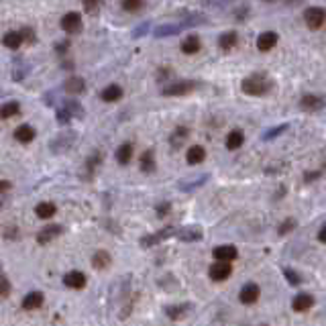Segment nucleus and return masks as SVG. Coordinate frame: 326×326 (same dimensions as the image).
Masks as SVG:
<instances>
[{
  "instance_id": "f8f14e48",
  "label": "nucleus",
  "mask_w": 326,
  "mask_h": 326,
  "mask_svg": "<svg viewBox=\"0 0 326 326\" xmlns=\"http://www.w3.org/2000/svg\"><path fill=\"white\" fill-rule=\"evenodd\" d=\"M63 284H65V288L82 290V288H86V275L82 271H70L68 275L63 277Z\"/></svg>"
},
{
  "instance_id": "a19ab883",
  "label": "nucleus",
  "mask_w": 326,
  "mask_h": 326,
  "mask_svg": "<svg viewBox=\"0 0 326 326\" xmlns=\"http://www.w3.org/2000/svg\"><path fill=\"white\" fill-rule=\"evenodd\" d=\"M169 210H171L169 202H163V204H159V206H157V216H159V218H163V216H167V214H169Z\"/></svg>"
},
{
  "instance_id": "58836bf2",
  "label": "nucleus",
  "mask_w": 326,
  "mask_h": 326,
  "mask_svg": "<svg viewBox=\"0 0 326 326\" xmlns=\"http://www.w3.org/2000/svg\"><path fill=\"white\" fill-rule=\"evenodd\" d=\"M20 35H23L25 43H35V33H33L31 27H23V29H20Z\"/></svg>"
},
{
  "instance_id": "a878e982",
  "label": "nucleus",
  "mask_w": 326,
  "mask_h": 326,
  "mask_svg": "<svg viewBox=\"0 0 326 326\" xmlns=\"http://www.w3.org/2000/svg\"><path fill=\"white\" fill-rule=\"evenodd\" d=\"M130 159H133V145H130V143H122L116 149V161L120 165H126Z\"/></svg>"
},
{
  "instance_id": "cd10ccee",
  "label": "nucleus",
  "mask_w": 326,
  "mask_h": 326,
  "mask_svg": "<svg viewBox=\"0 0 326 326\" xmlns=\"http://www.w3.org/2000/svg\"><path fill=\"white\" fill-rule=\"evenodd\" d=\"M188 312H190V304H180V306H169V308H165V314H167L171 320H182Z\"/></svg>"
},
{
  "instance_id": "7c9ffc66",
  "label": "nucleus",
  "mask_w": 326,
  "mask_h": 326,
  "mask_svg": "<svg viewBox=\"0 0 326 326\" xmlns=\"http://www.w3.org/2000/svg\"><path fill=\"white\" fill-rule=\"evenodd\" d=\"M188 133H190V130H188L186 126H178L176 133L171 135V145H173V147H180V145L184 143V139L188 137Z\"/></svg>"
},
{
  "instance_id": "b1692460",
  "label": "nucleus",
  "mask_w": 326,
  "mask_h": 326,
  "mask_svg": "<svg viewBox=\"0 0 326 326\" xmlns=\"http://www.w3.org/2000/svg\"><path fill=\"white\" fill-rule=\"evenodd\" d=\"M84 88H86V82L80 76H72L68 82H65V92H70V94H82Z\"/></svg>"
},
{
  "instance_id": "37998d69",
  "label": "nucleus",
  "mask_w": 326,
  "mask_h": 326,
  "mask_svg": "<svg viewBox=\"0 0 326 326\" xmlns=\"http://www.w3.org/2000/svg\"><path fill=\"white\" fill-rule=\"evenodd\" d=\"M68 47H70V39H68V41H63V43H59V45H57V51L63 55L65 51H68Z\"/></svg>"
},
{
  "instance_id": "f03ea898",
  "label": "nucleus",
  "mask_w": 326,
  "mask_h": 326,
  "mask_svg": "<svg viewBox=\"0 0 326 326\" xmlns=\"http://www.w3.org/2000/svg\"><path fill=\"white\" fill-rule=\"evenodd\" d=\"M304 20H306V25L312 31H318L326 20V10L320 8V6H308L306 10H304Z\"/></svg>"
},
{
  "instance_id": "aec40b11",
  "label": "nucleus",
  "mask_w": 326,
  "mask_h": 326,
  "mask_svg": "<svg viewBox=\"0 0 326 326\" xmlns=\"http://www.w3.org/2000/svg\"><path fill=\"white\" fill-rule=\"evenodd\" d=\"M57 212V206L53 204V202H41V204H37V208H35V214L39 216L41 220H49V218H53V214Z\"/></svg>"
},
{
  "instance_id": "39448f33",
  "label": "nucleus",
  "mask_w": 326,
  "mask_h": 326,
  "mask_svg": "<svg viewBox=\"0 0 326 326\" xmlns=\"http://www.w3.org/2000/svg\"><path fill=\"white\" fill-rule=\"evenodd\" d=\"M61 29L68 33V35H76L82 31V16L80 12H68V14H63L61 18Z\"/></svg>"
},
{
  "instance_id": "72a5a7b5",
  "label": "nucleus",
  "mask_w": 326,
  "mask_h": 326,
  "mask_svg": "<svg viewBox=\"0 0 326 326\" xmlns=\"http://www.w3.org/2000/svg\"><path fill=\"white\" fill-rule=\"evenodd\" d=\"M296 228V220L294 218H288V220H284L279 224V228H277V232L281 234V236H286V234H290L292 230Z\"/></svg>"
},
{
  "instance_id": "2eb2a0df",
  "label": "nucleus",
  "mask_w": 326,
  "mask_h": 326,
  "mask_svg": "<svg viewBox=\"0 0 326 326\" xmlns=\"http://www.w3.org/2000/svg\"><path fill=\"white\" fill-rule=\"evenodd\" d=\"M110 263H112V257H110V253H108V251H96L94 257H92V265L98 271L108 269V267H110Z\"/></svg>"
},
{
  "instance_id": "412c9836",
  "label": "nucleus",
  "mask_w": 326,
  "mask_h": 326,
  "mask_svg": "<svg viewBox=\"0 0 326 326\" xmlns=\"http://www.w3.org/2000/svg\"><path fill=\"white\" fill-rule=\"evenodd\" d=\"M2 43H4V47H8V49H18L25 41H23V35H20V31H8V33H4Z\"/></svg>"
},
{
  "instance_id": "ea45409f",
  "label": "nucleus",
  "mask_w": 326,
  "mask_h": 326,
  "mask_svg": "<svg viewBox=\"0 0 326 326\" xmlns=\"http://www.w3.org/2000/svg\"><path fill=\"white\" fill-rule=\"evenodd\" d=\"M10 292V281L6 277H0V298L6 296Z\"/></svg>"
},
{
  "instance_id": "ddd939ff",
  "label": "nucleus",
  "mask_w": 326,
  "mask_h": 326,
  "mask_svg": "<svg viewBox=\"0 0 326 326\" xmlns=\"http://www.w3.org/2000/svg\"><path fill=\"white\" fill-rule=\"evenodd\" d=\"M204 159H206V149H204L202 145H192V147L188 149L186 161H188L190 165H198V163H202Z\"/></svg>"
},
{
  "instance_id": "a211bd4d",
  "label": "nucleus",
  "mask_w": 326,
  "mask_h": 326,
  "mask_svg": "<svg viewBox=\"0 0 326 326\" xmlns=\"http://www.w3.org/2000/svg\"><path fill=\"white\" fill-rule=\"evenodd\" d=\"M102 100L104 102H118L122 98V88L118 84H110V86H106V88L102 90Z\"/></svg>"
},
{
  "instance_id": "c9c22d12",
  "label": "nucleus",
  "mask_w": 326,
  "mask_h": 326,
  "mask_svg": "<svg viewBox=\"0 0 326 326\" xmlns=\"http://www.w3.org/2000/svg\"><path fill=\"white\" fill-rule=\"evenodd\" d=\"M284 277L288 279V284H292V286H300L302 284V277L294 269H284Z\"/></svg>"
},
{
  "instance_id": "0eeeda50",
  "label": "nucleus",
  "mask_w": 326,
  "mask_h": 326,
  "mask_svg": "<svg viewBox=\"0 0 326 326\" xmlns=\"http://www.w3.org/2000/svg\"><path fill=\"white\" fill-rule=\"evenodd\" d=\"M259 294H261V290L257 284H247V286H243L241 294H238V300H241V304H245V306H253L259 300Z\"/></svg>"
},
{
  "instance_id": "2f4dec72",
  "label": "nucleus",
  "mask_w": 326,
  "mask_h": 326,
  "mask_svg": "<svg viewBox=\"0 0 326 326\" xmlns=\"http://www.w3.org/2000/svg\"><path fill=\"white\" fill-rule=\"evenodd\" d=\"M288 130V124H279V126H275V128H269V130H265V135H263V141H271V139H277L281 133H286Z\"/></svg>"
},
{
  "instance_id": "a18cd8bd",
  "label": "nucleus",
  "mask_w": 326,
  "mask_h": 326,
  "mask_svg": "<svg viewBox=\"0 0 326 326\" xmlns=\"http://www.w3.org/2000/svg\"><path fill=\"white\" fill-rule=\"evenodd\" d=\"M10 190V182H0V194H6Z\"/></svg>"
},
{
  "instance_id": "bb28decb",
  "label": "nucleus",
  "mask_w": 326,
  "mask_h": 326,
  "mask_svg": "<svg viewBox=\"0 0 326 326\" xmlns=\"http://www.w3.org/2000/svg\"><path fill=\"white\" fill-rule=\"evenodd\" d=\"M20 112V104L18 102H4L0 106V118L6 120V118H12Z\"/></svg>"
},
{
  "instance_id": "473e14b6",
  "label": "nucleus",
  "mask_w": 326,
  "mask_h": 326,
  "mask_svg": "<svg viewBox=\"0 0 326 326\" xmlns=\"http://www.w3.org/2000/svg\"><path fill=\"white\" fill-rule=\"evenodd\" d=\"M65 110H68L72 116H82V114H84V110H82L80 102H76V100H70V102H65Z\"/></svg>"
},
{
  "instance_id": "423d86ee",
  "label": "nucleus",
  "mask_w": 326,
  "mask_h": 326,
  "mask_svg": "<svg viewBox=\"0 0 326 326\" xmlns=\"http://www.w3.org/2000/svg\"><path fill=\"white\" fill-rule=\"evenodd\" d=\"M61 234H63V226H59V224H47L43 230L37 232V243L47 245L49 241H53V238H57Z\"/></svg>"
},
{
  "instance_id": "4c0bfd02",
  "label": "nucleus",
  "mask_w": 326,
  "mask_h": 326,
  "mask_svg": "<svg viewBox=\"0 0 326 326\" xmlns=\"http://www.w3.org/2000/svg\"><path fill=\"white\" fill-rule=\"evenodd\" d=\"M72 118H74V116H72L68 110H65V106H63V108H59V110H57V120H59L61 124H68Z\"/></svg>"
},
{
  "instance_id": "c756f323",
  "label": "nucleus",
  "mask_w": 326,
  "mask_h": 326,
  "mask_svg": "<svg viewBox=\"0 0 326 326\" xmlns=\"http://www.w3.org/2000/svg\"><path fill=\"white\" fill-rule=\"evenodd\" d=\"M236 41H238L236 33H234V31H228V33H222V35H220L218 45H220V49H232V47L236 45Z\"/></svg>"
},
{
  "instance_id": "6e6552de",
  "label": "nucleus",
  "mask_w": 326,
  "mask_h": 326,
  "mask_svg": "<svg viewBox=\"0 0 326 326\" xmlns=\"http://www.w3.org/2000/svg\"><path fill=\"white\" fill-rule=\"evenodd\" d=\"M212 257L216 261H228V263H230V261H234L238 257V251H236L234 245H220V247H216L212 251Z\"/></svg>"
},
{
  "instance_id": "c85d7f7f",
  "label": "nucleus",
  "mask_w": 326,
  "mask_h": 326,
  "mask_svg": "<svg viewBox=\"0 0 326 326\" xmlns=\"http://www.w3.org/2000/svg\"><path fill=\"white\" fill-rule=\"evenodd\" d=\"M184 27H188V23H182V25H161L155 29V37H169V35H176L180 33Z\"/></svg>"
},
{
  "instance_id": "6ab92c4d",
  "label": "nucleus",
  "mask_w": 326,
  "mask_h": 326,
  "mask_svg": "<svg viewBox=\"0 0 326 326\" xmlns=\"http://www.w3.org/2000/svg\"><path fill=\"white\" fill-rule=\"evenodd\" d=\"M180 236V241H186V243H196V241H200L202 238V228L198 226H188V228H182L178 232Z\"/></svg>"
},
{
  "instance_id": "c03bdc74",
  "label": "nucleus",
  "mask_w": 326,
  "mask_h": 326,
  "mask_svg": "<svg viewBox=\"0 0 326 326\" xmlns=\"http://www.w3.org/2000/svg\"><path fill=\"white\" fill-rule=\"evenodd\" d=\"M318 241H320V243H326V224L318 230Z\"/></svg>"
},
{
  "instance_id": "1a4fd4ad",
  "label": "nucleus",
  "mask_w": 326,
  "mask_h": 326,
  "mask_svg": "<svg viewBox=\"0 0 326 326\" xmlns=\"http://www.w3.org/2000/svg\"><path fill=\"white\" fill-rule=\"evenodd\" d=\"M275 45H277V33H273V31H265L257 37V49L259 51H263V53L271 51Z\"/></svg>"
},
{
  "instance_id": "f257e3e1",
  "label": "nucleus",
  "mask_w": 326,
  "mask_h": 326,
  "mask_svg": "<svg viewBox=\"0 0 326 326\" xmlns=\"http://www.w3.org/2000/svg\"><path fill=\"white\" fill-rule=\"evenodd\" d=\"M241 88L249 96H263V94H267L271 90V82L263 74H253V76H249V78L243 80Z\"/></svg>"
},
{
  "instance_id": "4be33fe9",
  "label": "nucleus",
  "mask_w": 326,
  "mask_h": 326,
  "mask_svg": "<svg viewBox=\"0 0 326 326\" xmlns=\"http://www.w3.org/2000/svg\"><path fill=\"white\" fill-rule=\"evenodd\" d=\"M243 143H245V135H243V130H238V128L230 130L228 137H226V149H228V151H236V149L241 147Z\"/></svg>"
},
{
  "instance_id": "9b49d317",
  "label": "nucleus",
  "mask_w": 326,
  "mask_h": 326,
  "mask_svg": "<svg viewBox=\"0 0 326 326\" xmlns=\"http://www.w3.org/2000/svg\"><path fill=\"white\" fill-rule=\"evenodd\" d=\"M300 106H302V110L316 112V110H320V108H324V100L320 96H314V94H304L302 100H300Z\"/></svg>"
},
{
  "instance_id": "393cba45",
  "label": "nucleus",
  "mask_w": 326,
  "mask_h": 326,
  "mask_svg": "<svg viewBox=\"0 0 326 326\" xmlns=\"http://www.w3.org/2000/svg\"><path fill=\"white\" fill-rule=\"evenodd\" d=\"M139 165H141V171H145V173H153V171H155V155H153V151L147 149L145 153L141 155Z\"/></svg>"
},
{
  "instance_id": "9d476101",
  "label": "nucleus",
  "mask_w": 326,
  "mask_h": 326,
  "mask_svg": "<svg viewBox=\"0 0 326 326\" xmlns=\"http://www.w3.org/2000/svg\"><path fill=\"white\" fill-rule=\"evenodd\" d=\"M173 232H176V230H173L171 226L161 228V230H159V232H155V234H147V236H143V238H141V245H143V247H153V245H157V243L165 241V238H169Z\"/></svg>"
},
{
  "instance_id": "dca6fc26",
  "label": "nucleus",
  "mask_w": 326,
  "mask_h": 326,
  "mask_svg": "<svg viewBox=\"0 0 326 326\" xmlns=\"http://www.w3.org/2000/svg\"><path fill=\"white\" fill-rule=\"evenodd\" d=\"M43 294L41 292H29L25 298H23V308L25 310H37L43 306Z\"/></svg>"
},
{
  "instance_id": "79ce46f5",
  "label": "nucleus",
  "mask_w": 326,
  "mask_h": 326,
  "mask_svg": "<svg viewBox=\"0 0 326 326\" xmlns=\"http://www.w3.org/2000/svg\"><path fill=\"white\" fill-rule=\"evenodd\" d=\"M316 178H320V171H310V173L304 176V182H314Z\"/></svg>"
},
{
  "instance_id": "5701e85b",
  "label": "nucleus",
  "mask_w": 326,
  "mask_h": 326,
  "mask_svg": "<svg viewBox=\"0 0 326 326\" xmlns=\"http://www.w3.org/2000/svg\"><path fill=\"white\" fill-rule=\"evenodd\" d=\"M182 51L186 55H194V53H198L200 51V39L196 37V35H190L182 41Z\"/></svg>"
},
{
  "instance_id": "7ed1b4c3",
  "label": "nucleus",
  "mask_w": 326,
  "mask_h": 326,
  "mask_svg": "<svg viewBox=\"0 0 326 326\" xmlns=\"http://www.w3.org/2000/svg\"><path fill=\"white\" fill-rule=\"evenodd\" d=\"M230 273H232V267H230L228 261H216V263L210 265V269H208V275L212 281H224L230 277Z\"/></svg>"
},
{
  "instance_id": "f3484780",
  "label": "nucleus",
  "mask_w": 326,
  "mask_h": 326,
  "mask_svg": "<svg viewBox=\"0 0 326 326\" xmlns=\"http://www.w3.org/2000/svg\"><path fill=\"white\" fill-rule=\"evenodd\" d=\"M35 128L31 126V124H20L16 130H14V139L18 141V143H31L33 139H35Z\"/></svg>"
},
{
  "instance_id": "e433bc0d",
  "label": "nucleus",
  "mask_w": 326,
  "mask_h": 326,
  "mask_svg": "<svg viewBox=\"0 0 326 326\" xmlns=\"http://www.w3.org/2000/svg\"><path fill=\"white\" fill-rule=\"evenodd\" d=\"M143 6V0H122V8L128 12H135Z\"/></svg>"
},
{
  "instance_id": "f704fd0d",
  "label": "nucleus",
  "mask_w": 326,
  "mask_h": 326,
  "mask_svg": "<svg viewBox=\"0 0 326 326\" xmlns=\"http://www.w3.org/2000/svg\"><path fill=\"white\" fill-rule=\"evenodd\" d=\"M102 4V0H84V10L88 14H96Z\"/></svg>"
},
{
  "instance_id": "20e7f679",
  "label": "nucleus",
  "mask_w": 326,
  "mask_h": 326,
  "mask_svg": "<svg viewBox=\"0 0 326 326\" xmlns=\"http://www.w3.org/2000/svg\"><path fill=\"white\" fill-rule=\"evenodd\" d=\"M194 88H196L194 82H173V84L165 86L161 94L163 96H184V94H190Z\"/></svg>"
},
{
  "instance_id": "4468645a",
  "label": "nucleus",
  "mask_w": 326,
  "mask_h": 326,
  "mask_svg": "<svg viewBox=\"0 0 326 326\" xmlns=\"http://www.w3.org/2000/svg\"><path fill=\"white\" fill-rule=\"evenodd\" d=\"M314 306V298L310 296V294H298L296 298H294V302H292V308L296 310V312H306V310H310Z\"/></svg>"
}]
</instances>
